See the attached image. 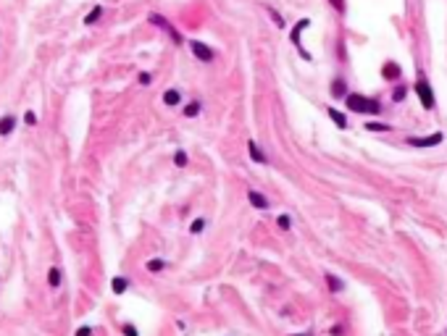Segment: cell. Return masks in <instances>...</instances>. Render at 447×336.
Wrapping results in <instances>:
<instances>
[{"instance_id": "1", "label": "cell", "mask_w": 447, "mask_h": 336, "mask_svg": "<svg viewBox=\"0 0 447 336\" xmlns=\"http://www.w3.org/2000/svg\"><path fill=\"white\" fill-rule=\"evenodd\" d=\"M347 108L353 113H368V116H376V113H382V103L374 100V97H366V95H347L345 97Z\"/></svg>"}, {"instance_id": "2", "label": "cell", "mask_w": 447, "mask_h": 336, "mask_svg": "<svg viewBox=\"0 0 447 336\" xmlns=\"http://www.w3.org/2000/svg\"><path fill=\"white\" fill-rule=\"evenodd\" d=\"M416 92H418V100L426 111L434 108V92H431V84L426 76H418V82H416Z\"/></svg>"}, {"instance_id": "3", "label": "cell", "mask_w": 447, "mask_h": 336, "mask_svg": "<svg viewBox=\"0 0 447 336\" xmlns=\"http://www.w3.org/2000/svg\"><path fill=\"white\" fill-rule=\"evenodd\" d=\"M148 21H150L153 27L163 29V32H166V34H169L171 40H174V45H181V37H179V32H177V29H174V27L169 24V21H166V19L161 16V13H150V16H148Z\"/></svg>"}, {"instance_id": "4", "label": "cell", "mask_w": 447, "mask_h": 336, "mask_svg": "<svg viewBox=\"0 0 447 336\" xmlns=\"http://www.w3.org/2000/svg\"><path fill=\"white\" fill-rule=\"evenodd\" d=\"M189 50H192V56L198 58V60H203V63H210V60L216 58V53L210 50L206 42H200V40H192V42H189Z\"/></svg>"}, {"instance_id": "5", "label": "cell", "mask_w": 447, "mask_h": 336, "mask_svg": "<svg viewBox=\"0 0 447 336\" xmlns=\"http://www.w3.org/2000/svg\"><path fill=\"white\" fill-rule=\"evenodd\" d=\"M442 140H445V134L434 132L429 137H408V144H411V147H434V144H439Z\"/></svg>"}, {"instance_id": "6", "label": "cell", "mask_w": 447, "mask_h": 336, "mask_svg": "<svg viewBox=\"0 0 447 336\" xmlns=\"http://www.w3.org/2000/svg\"><path fill=\"white\" fill-rule=\"evenodd\" d=\"M16 126H19V118L13 116V113H5V116H0V137H11Z\"/></svg>"}, {"instance_id": "7", "label": "cell", "mask_w": 447, "mask_h": 336, "mask_svg": "<svg viewBox=\"0 0 447 336\" xmlns=\"http://www.w3.org/2000/svg\"><path fill=\"white\" fill-rule=\"evenodd\" d=\"M308 27H310V19H302L300 24L292 29V42H295V48H300V53H302V58H305V60H310V53L302 50V45H300V34H302V29H308Z\"/></svg>"}, {"instance_id": "8", "label": "cell", "mask_w": 447, "mask_h": 336, "mask_svg": "<svg viewBox=\"0 0 447 336\" xmlns=\"http://www.w3.org/2000/svg\"><path fill=\"white\" fill-rule=\"evenodd\" d=\"M247 200H250V205H253V208H258V210H268V197H263L258 189H250L247 192Z\"/></svg>"}, {"instance_id": "9", "label": "cell", "mask_w": 447, "mask_h": 336, "mask_svg": "<svg viewBox=\"0 0 447 336\" xmlns=\"http://www.w3.org/2000/svg\"><path fill=\"white\" fill-rule=\"evenodd\" d=\"M247 152H250V158H253L255 163H261V166H266V163H268V158H266V152L261 150V144L247 142Z\"/></svg>"}, {"instance_id": "10", "label": "cell", "mask_w": 447, "mask_h": 336, "mask_svg": "<svg viewBox=\"0 0 447 336\" xmlns=\"http://www.w3.org/2000/svg\"><path fill=\"white\" fill-rule=\"evenodd\" d=\"M48 284H50V289H58L60 284H63V271L53 265V268L48 271Z\"/></svg>"}, {"instance_id": "11", "label": "cell", "mask_w": 447, "mask_h": 336, "mask_svg": "<svg viewBox=\"0 0 447 336\" xmlns=\"http://www.w3.org/2000/svg\"><path fill=\"white\" fill-rule=\"evenodd\" d=\"M129 286H132V284H129V279H126V276H116V279L111 281V289H113V294H124Z\"/></svg>"}, {"instance_id": "12", "label": "cell", "mask_w": 447, "mask_h": 336, "mask_svg": "<svg viewBox=\"0 0 447 336\" xmlns=\"http://www.w3.org/2000/svg\"><path fill=\"white\" fill-rule=\"evenodd\" d=\"M331 97H347V82L345 79L331 82Z\"/></svg>"}, {"instance_id": "13", "label": "cell", "mask_w": 447, "mask_h": 336, "mask_svg": "<svg viewBox=\"0 0 447 336\" xmlns=\"http://www.w3.org/2000/svg\"><path fill=\"white\" fill-rule=\"evenodd\" d=\"M324 276H327V284H329V292H331V294H339V292L345 289V284L334 276V273H324Z\"/></svg>"}, {"instance_id": "14", "label": "cell", "mask_w": 447, "mask_h": 336, "mask_svg": "<svg viewBox=\"0 0 447 336\" xmlns=\"http://www.w3.org/2000/svg\"><path fill=\"white\" fill-rule=\"evenodd\" d=\"M163 103L169 105V108H174V105H179V103H181V95H179V89H166V92H163Z\"/></svg>"}, {"instance_id": "15", "label": "cell", "mask_w": 447, "mask_h": 336, "mask_svg": "<svg viewBox=\"0 0 447 336\" xmlns=\"http://www.w3.org/2000/svg\"><path fill=\"white\" fill-rule=\"evenodd\" d=\"M382 76H384V79H389V82H395L397 76H400V66L397 63H387V66L382 68Z\"/></svg>"}, {"instance_id": "16", "label": "cell", "mask_w": 447, "mask_h": 336, "mask_svg": "<svg viewBox=\"0 0 447 336\" xmlns=\"http://www.w3.org/2000/svg\"><path fill=\"white\" fill-rule=\"evenodd\" d=\"M100 16H103V5H95V8L85 16V24L92 27V24H97V21H100Z\"/></svg>"}, {"instance_id": "17", "label": "cell", "mask_w": 447, "mask_h": 336, "mask_svg": "<svg viewBox=\"0 0 447 336\" xmlns=\"http://www.w3.org/2000/svg\"><path fill=\"white\" fill-rule=\"evenodd\" d=\"M166 265H169L166 260H161V257H153V260H148L145 268H148L150 273H161V271H166Z\"/></svg>"}, {"instance_id": "18", "label": "cell", "mask_w": 447, "mask_h": 336, "mask_svg": "<svg viewBox=\"0 0 447 336\" xmlns=\"http://www.w3.org/2000/svg\"><path fill=\"white\" fill-rule=\"evenodd\" d=\"M329 118L334 121V124L339 126V129H347V118L342 116V113H339L337 108H329Z\"/></svg>"}, {"instance_id": "19", "label": "cell", "mask_w": 447, "mask_h": 336, "mask_svg": "<svg viewBox=\"0 0 447 336\" xmlns=\"http://www.w3.org/2000/svg\"><path fill=\"white\" fill-rule=\"evenodd\" d=\"M366 129H368V132H392V126L384 124V121H368Z\"/></svg>"}, {"instance_id": "20", "label": "cell", "mask_w": 447, "mask_h": 336, "mask_svg": "<svg viewBox=\"0 0 447 336\" xmlns=\"http://www.w3.org/2000/svg\"><path fill=\"white\" fill-rule=\"evenodd\" d=\"M198 113H200V103H198V100L187 103V108H184V116H187V118H195Z\"/></svg>"}, {"instance_id": "21", "label": "cell", "mask_w": 447, "mask_h": 336, "mask_svg": "<svg viewBox=\"0 0 447 336\" xmlns=\"http://www.w3.org/2000/svg\"><path fill=\"white\" fill-rule=\"evenodd\" d=\"M174 166H177V168H184V166H187V152H184V150H177V152H174Z\"/></svg>"}, {"instance_id": "22", "label": "cell", "mask_w": 447, "mask_h": 336, "mask_svg": "<svg viewBox=\"0 0 447 336\" xmlns=\"http://www.w3.org/2000/svg\"><path fill=\"white\" fill-rule=\"evenodd\" d=\"M405 95H408V89L403 87V84H397L395 89H392V100L395 103H400V100H405Z\"/></svg>"}, {"instance_id": "23", "label": "cell", "mask_w": 447, "mask_h": 336, "mask_svg": "<svg viewBox=\"0 0 447 336\" xmlns=\"http://www.w3.org/2000/svg\"><path fill=\"white\" fill-rule=\"evenodd\" d=\"M203 228H206V218H195L192 224H189V231L192 234H203Z\"/></svg>"}, {"instance_id": "24", "label": "cell", "mask_w": 447, "mask_h": 336, "mask_svg": "<svg viewBox=\"0 0 447 336\" xmlns=\"http://www.w3.org/2000/svg\"><path fill=\"white\" fill-rule=\"evenodd\" d=\"M37 124H40L37 113H34V111H27V113H24V126H37Z\"/></svg>"}, {"instance_id": "25", "label": "cell", "mask_w": 447, "mask_h": 336, "mask_svg": "<svg viewBox=\"0 0 447 336\" xmlns=\"http://www.w3.org/2000/svg\"><path fill=\"white\" fill-rule=\"evenodd\" d=\"M276 224H279V228H282V231H290L292 221H290V216H287V213H282V216L276 218Z\"/></svg>"}, {"instance_id": "26", "label": "cell", "mask_w": 447, "mask_h": 336, "mask_svg": "<svg viewBox=\"0 0 447 336\" xmlns=\"http://www.w3.org/2000/svg\"><path fill=\"white\" fill-rule=\"evenodd\" d=\"M137 79H140V84H142V87H150V82H153V74H148V71H140V76H137Z\"/></svg>"}, {"instance_id": "27", "label": "cell", "mask_w": 447, "mask_h": 336, "mask_svg": "<svg viewBox=\"0 0 447 336\" xmlns=\"http://www.w3.org/2000/svg\"><path fill=\"white\" fill-rule=\"evenodd\" d=\"M121 331H124V336H140L137 328H134L132 323H124V328H121Z\"/></svg>"}, {"instance_id": "28", "label": "cell", "mask_w": 447, "mask_h": 336, "mask_svg": "<svg viewBox=\"0 0 447 336\" xmlns=\"http://www.w3.org/2000/svg\"><path fill=\"white\" fill-rule=\"evenodd\" d=\"M74 336H92V326H82Z\"/></svg>"}, {"instance_id": "29", "label": "cell", "mask_w": 447, "mask_h": 336, "mask_svg": "<svg viewBox=\"0 0 447 336\" xmlns=\"http://www.w3.org/2000/svg\"><path fill=\"white\" fill-rule=\"evenodd\" d=\"M329 3H331V8H337L339 13L345 11V0H329Z\"/></svg>"}, {"instance_id": "30", "label": "cell", "mask_w": 447, "mask_h": 336, "mask_svg": "<svg viewBox=\"0 0 447 336\" xmlns=\"http://www.w3.org/2000/svg\"><path fill=\"white\" fill-rule=\"evenodd\" d=\"M271 19H274V24H276L279 29H282V27H284V21H282V16H279V13H276V11H271Z\"/></svg>"}, {"instance_id": "31", "label": "cell", "mask_w": 447, "mask_h": 336, "mask_svg": "<svg viewBox=\"0 0 447 336\" xmlns=\"http://www.w3.org/2000/svg\"><path fill=\"white\" fill-rule=\"evenodd\" d=\"M342 334H345L342 326H334V328H331V336H342Z\"/></svg>"}, {"instance_id": "32", "label": "cell", "mask_w": 447, "mask_h": 336, "mask_svg": "<svg viewBox=\"0 0 447 336\" xmlns=\"http://www.w3.org/2000/svg\"><path fill=\"white\" fill-rule=\"evenodd\" d=\"M292 336H313V334H310V331H305V334H292Z\"/></svg>"}]
</instances>
